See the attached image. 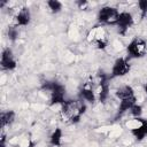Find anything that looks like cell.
<instances>
[{"instance_id":"cell-1","label":"cell","mask_w":147,"mask_h":147,"mask_svg":"<svg viewBox=\"0 0 147 147\" xmlns=\"http://www.w3.org/2000/svg\"><path fill=\"white\" fill-rule=\"evenodd\" d=\"M86 110V105L85 102L79 99V100H65L61 105V117L72 124H76L80 121V117Z\"/></svg>"},{"instance_id":"cell-2","label":"cell","mask_w":147,"mask_h":147,"mask_svg":"<svg viewBox=\"0 0 147 147\" xmlns=\"http://www.w3.org/2000/svg\"><path fill=\"white\" fill-rule=\"evenodd\" d=\"M41 90L45 92H49L51 94V106H55V105H62L65 100V87L64 85H62L59 82L52 80V82H45L41 85Z\"/></svg>"},{"instance_id":"cell-3","label":"cell","mask_w":147,"mask_h":147,"mask_svg":"<svg viewBox=\"0 0 147 147\" xmlns=\"http://www.w3.org/2000/svg\"><path fill=\"white\" fill-rule=\"evenodd\" d=\"M126 52H127V54H129L130 57L140 59L147 52V42L142 38L136 37V38H133L129 42V45L126 47Z\"/></svg>"},{"instance_id":"cell-4","label":"cell","mask_w":147,"mask_h":147,"mask_svg":"<svg viewBox=\"0 0 147 147\" xmlns=\"http://www.w3.org/2000/svg\"><path fill=\"white\" fill-rule=\"evenodd\" d=\"M118 15H119V11L117 10V8L111 6H105L98 11V21L102 24L116 25Z\"/></svg>"},{"instance_id":"cell-5","label":"cell","mask_w":147,"mask_h":147,"mask_svg":"<svg viewBox=\"0 0 147 147\" xmlns=\"http://www.w3.org/2000/svg\"><path fill=\"white\" fill-rule=\"evenodd\" d=\"M131 70V64L126 57H118L115 60L113 68H111V78L115 77H123L126 74H129Z\"/></svg>"},{"instance_id":"cell-6","label":"cell","mask_w":147,"mask_h":147,"mask_svg":"<svg viewBox=\"0 0 147 147\" xmlns=\"http://www.w3.org/2000/svg\"><path fill=\"white\" fill-rule=\"evenodd\" d=\"M133 25V16L129 11H121L116 22V26L118 28V32L121 34H125L127 30Z\"/></svg>"},{"instance_id":"cell-7","label":"cell","mask_w":147,"mask_h":147,"mask_svg":"<svg viewBox=\"0 0 147 147\" xmlns=\"http://www.w3.org/2000/svg\"><path fill=\"white\" fill-rule=\"evenodd\" d=\"M0 65L2 70H14L17 65L16 60L14 59L13 52L10 48H5L1 52V59H0Z\"/></svg>"},{"instance_id":"cell-8","label":"cell","mask_w":147,"mask_h":147,"mask_svg":"<svg viewBox=\"0 0 147 147\" xmlns=\"http://www.w3.org/2000/svg\"><path fill=\"white\" fill-rule=\"evenodd\" d=\"M79 96L82 100L91 102V103H93L96 100L98 96H96V92H95V87H94L93 82H87L80 87Z\"/></svg>"},{"instance_id":"cell-9","label":"cell","mask_w":147,"mask_h":147,"mask_svg":"<svg viewBox=\"0 0 147 147\" xmlns=\"http://www.w3.org/2000/svg\"><path fill=\"white\" fill-rule=\"evenodd\" d=\"M136 121L139 122L140 125L137 126V127H132L131 129V134L137 140H142L147 136V119H145L142 117H138V118H136Z\"/></svg>"},{"instance_id":"cell-10","label":"cell","mask_w":147,"mask_h":147,"mask_svg":"<svg viewBox=\"0 0 147 147\" xmlns=\"http://www.w3.org/2000/svg\"><path fill=\"white\" fill-rule=\"evenodd\" d=\"M31 21V13L28 7H23L18 10V13L15 16V22L16 26H26L29 25Z\"/></svg>"},{"instance_id":"cell-11","label":"cell","mask_w":147,"mask_h":147,"mask_svg":"<svg viewBox=\"0 0 147 147\" xmlns=\"http://www.w3.org/2000/svg\"><path fill=\"white\" fill-rule=\"evenodd\" d=\"M137 103V98L136 95L134 96H131V98H125V99H122L119 100V106H118V109H117V113H116V117L118 116H122L124 113H126L127 110H131V108Z\"/></svg>"},{"instance_id":"cell-12","label":"cell","mask_w":147,"mask_h":147,"mask_svg":"<svg viewBox=\"0 0 147 147\" xmlns=\"http://www.w3.org/2000/svg\"><path fill=\"white\" fill-rule=\"evenodd\" d=\"M15 117H16V113L14 110H7V111H2L1 113V127H6V126H9L14 123L15 121Z\"/></svg>"},{"instance_id":"cell-13","label":"cell","mask_w":147,"mask_h":147,"mask_svg":"<svg viewBox=\"0 0 147 147\" xmlns=\"http://www.w3.org/2000/svg\"><path fill=\"white\" fill-rule=\"evenodd\" d=\"M62 137H63V132L61 127H56L49 137V144L54 147H60L62 144Z\"/></svg>"},{"instance_id":"cell-14","label":"cell","mask_w":147,"mask_h":147,"mask_svg":"<svg viewBox=\"0 0 147 147\" xmlns=\"http://www.w3.org/2000/svg\"><path fill=\"white\" fill-rule=\"evenodd\" d=\"M134 90L130 86V85H124L122 87H119L117 91H116V96L122 100V99H125V98H131V96H134Z\"/></svg>"},{"instance_id":"cell-15","label":"cell","mask_w":147,"mask_h":147,"mask_svg":"<svg viewBox=\"0 0 147 147\" xmlns=\"http://www.w3.org/2000/svg\"><path fill=\"white\" fill-rule=\"evenodd\" d=\"M47 6L49 8V10L53 13V14H57L62 10V2L57 1V0H49L47 1Z\"/></svg>"},{"instance_id":"cell-16","label":"cell","mask_w":147,"mask_h":147,"mask_svg":"<svg viewBox=\"0 0 147 147\" xmlns=\"http://www.w3.org/2000/svg\"><path fill=\"white\" fill-rule=\"evenodd\" d=\"M8 38L9 40L11 41H15L18 37V30H17V26H9L8 28Z\"/></svg>"},{"instance_id":"cell-17","label":"cell","mask_w":147,"mask_h":147,"mask_svg":"<svg viewBox=\"0 0 147 147\" xmlns=\"http://www.w3.org/2000/svg\"><path fill=\"white\" fill-rule=\"evenodd\" d=\"M130 113L132 114V116L134 117V118H138V117H141V114H142V107L140 106V105H138V103H136L132 108H131V110H130Z\"/></svg>"},{"instance_id":"cell-18","label":"cell","mask_w":147,"mask_h":147,"mask_svg":"<svg viewBox=\"0 0 147 147\" xmlns=\"http://www.w3.org/2000/svg\"><path fill=\"white\" fill-rule=\"evenodd\" d=\"M138 7L141 14V18H144L147 15V0H140L138 1Z\"/></svg>"},{"instance_id":"cell-19","label":"cell","mask_w":147,"mask_h":147,"mask_svg":"<svg viewBox=\"0 0 147 147\" xmlns=\"http://www.w3.org/2000/svg\"><path fill=\"white\" fill-rule=\"evenodd\" d=\"M77 5H78V7H79L80 9H84V8L88 5V2H87V1H77Z\"/></svg>"},{"instance_id":"cell-20","label":"cell","mask_w":147,"mask_h":147,"mask_svg":"<svg viewBox=\"0 0 147 147\" xmlns=\"http://www.w3.org/2000/svg\"><path fill=\"white\" fill-rule=\"evenodd\" d=\"M5 144H6V137H5V134H2V137H1V147H5Z\"/></svg>"},{"instance_id":"cell-21","label":"cell","mask_w":147,"mask_h":147,"mask_svg":"<svg viewBox=\"0 0 147 147\" xmlns=\"http://www.w3.org/2000/svg\"><path fill=\"white\" fill-rule=\"evenodd\" d=\"M144 92H145V94H146V100H147V83L144 85Z\"/></svg>"},{"instance_id":"cell-22","label":"cell","mask_w":147,"mask_h":147,"mask_svg":"<svg viewBox=\"0 0 147 147\" xmlns=\"http://www.w3.org/2000/svg\"><path fill=\"white\" fill-rule=\"evenodd\" d=\"M29 147H33V144H32V142H30V146H29Z\"/></svg>"}]
</instances>
